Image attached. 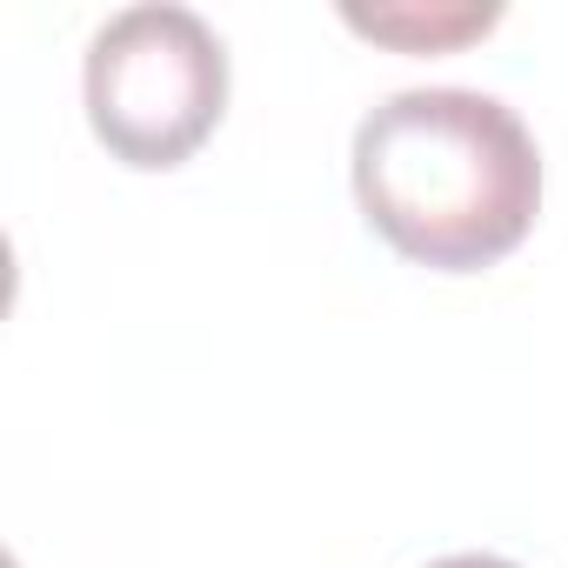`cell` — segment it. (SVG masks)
<instances>
[{
    "mask_svg": "<svg viewBox=\"0 0 568 568\" xmlns=\"http://www.w3.org/2000/svg\"><path fill=\"white\" fill-rule=\"evenodd\" d=\"M368 227L442 274L515 254L541 214V154L515 108L475 88H408L355 128Z\"/></svg>",
    "mask_w": 568,
    "mask_h": 568,
    "instance_id": "obj_1",
    "label": "cell"
},
{
    "mask_svg": "<svg viewBox=\"0 0 568 568\" xmlns=\"http://www.w3.org/2000/svg\"><path fill=\"white\" fill-rule=\"evenodd\" d=\"M88 128L128 168H181L227 114V48L194 8H121L88 41Z\"/></svg>",
    "mask_w": 568,
    "mask_h": 568,
    "instance_id": "obj_2",
    "label": "cell"
},
{
    "mask_svg": "<svg viewBox=\"0 0 568 568\" xmlns=\"http://www.w3.org/2000/svg\"><path fill=\"white\" fill-rule=\"evenodd\" d=\"M342 21L355 28V34H368V41H388V48H408V54H448V48H468V41H481L495 21H501V8H342Z\"/></svg>",
    "mask_w": 568,
    "mask_h": 568,
    "instance_id": "obj_3",
    "label": "cell"
},
{
    "mask_svg": "<svg viewBox=\"0 0 568 568\" xmlns=\"http://www.w3.org/2000/svg\"><path fill=\"white\" fill-rule=\"evenodd\" d=\"M435 568H515V561H501V555H448Z\"/></svg>",
    "mask_w": 568,
    "mask_h": 568,
    "instance_id": "obj_4",
    "label": "cell"
}]
</instances>
